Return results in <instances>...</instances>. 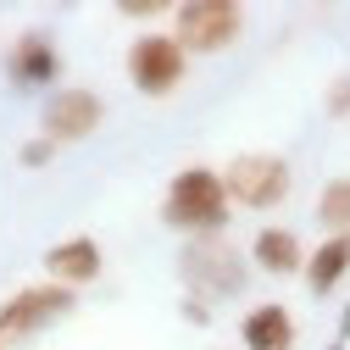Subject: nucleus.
<instances>
[{
  "label": "nucleus",
  "instance_id": "nucleus-1",
  "mask_svg": "<svg viewBox=\"0 0 350 350\" xmlns=\"http://www.w3.org/2000/svg\"><path fill=\"white\" fill-rule=\"evenodd\" d=\"M228 189L217 178V167H184L172 172V184L161 195V223L184 239H206V234H223L228 228Z\"/></svg>",
  "mask_w": 350,
  "mask_h": 350
},
{
  "label": "nucleus",
  "instance_id": "nucleus-2",
  "mask_svg": "<svg viewBox=\"0 0 350 350\" xmlns=\"http://www.w3.org/2000/svg\"><path fill=\"white\" fill-rule=\"evenodd\" d=\"M178 278L195 300H228L245 289L250 278V261L245 250H234L228 234H206V239H184V256H178Z\"/></svg>",
  "mask_w": 350,
  "mask_h": 350
},
{
  "label": "nucleus",
  "instance_id": "nucleus-3",
  "mask_svg": "<svg viewBox=\"0 0 350 350\" xmlns=\"http://www.w3.org/2000/svg\"><path fill=\"white\" fill-rule=\"evenodd\" d=\"M245 33V6L239 0H184L172 6V45L184 56H223Z\"/></svg>",
  "mask_w": 350,
  "mask_h": 350
},
{
  "label": "nucleus",
  "instance_id": "nucleus-4",
  "mask_svg": "<svg viewBox=\"0 0 350 350\" xmlns=\"http://www.w3.org/2000/svg\"><path fill=\"white\" fill-rule=\"evenodd\" d=\"M217 178H223V189H228V206L273 211L295 189V167L284 156H273V150H245V156H234L223 172H217Z\"/></svg>",
  "mask_w": 350,
  "mask_h": 350
},
{
  "label": "nucleus",
  "instance_id": "nucleus-5",
  "mask_svg": "<svg viewBox=\"0 0 350 350\" xmlns=\"http://www.w3.org/2000/svg\"><path fill=\"white\" fill-rule=\"evenodd\" d=\"M122 72L145 100H167V95L184 90L189 56L172 45V33H139L134 45H128V56H122Z\"/></svg>",
  "mask_w": 350,
  "mask_h": 350
},
{
  "label": "nucleus",
  "instance_id": "nucleus-6",
  "mask_svg": "<svg viewBox=\"0 0 350 350\" xmlns=\"http://www.w3.org/2000/svg\"><path fill=\"white\" fill-rule=\"evenodd\" d=\"M72 306H78V295L62 289V284H23L17 295L0 300V345H6V339H33V334H45L51 323L72 317Z\"/></svg>",
  "mask_w": 350,
  "mask_h": 350
},
{
  "label": "nucleus",
  "instance_id": "nucleus-7",
  "mask_svg": "<svg viewBox=\"0 0 350 350\" xmlns=\"http://www.w3.org/2000/svg\"><path fill=\"white\" fill-rule=\"evenodd\" d=\"M100 122H106V100L95 90H51L45 111H39V134L62 150V145H83Z\"/></svg>",
  "mask_w": 350,
  "mask_h": 350
},
{
  "label": "nucleus",
  "instance_id": "nucleus-8",
  "mask_svg": "<svg viewBox=\"0 0 350 350\" xmlns=\"http://www.w3.org/2000/svg\"><path fill=\"white\" fill-rule=\"evenodd\" d=\"M6 78H12V90H51V83L62 78L56 39L45 28H23L12 39V51H6Z\"/></svg>",
  "mask_w": 350,
  "mask_h": 350
},
{
  "label": "nucleus",
  "instance_id": "nucleus-9",
  "mask_svg": "<svg viewBox=\"0 0 350 350\" xmlns=\"http://www.w3.org/2000/svg\"><path fill=\"white\" fill-rule=\"evenodd\" d=\"M106 273V250H100V239L95 234H72V239H62V245H51L45 250V284H62V289H83V284H95Z\"/></svg>",
  "mask_w": 350,
  "mask_h": 350
},
{
  "label": "nucleus",
  "instance_id": "nucleus-10",
  "mask_svg": "<svg viewBox=\"0 0 350 350\" xmlns=\"http://www.w3.org/2000/svg\"><path fill=\"white\" fill-rule=\"evenodd\" d=\"M239 345L245 350H295V312L278 300H261L239 317Z\"/></svg>",
  "mask_w": 350,
  "mask_h": 350
},
{
  "label": "nucleus",
  "instance_id": "nucleus-11",
  "mask_svg": "<svg viewBox=\"0 0 350 350\" xmlns=\"http://www.w3.org/2000/svg\"><path fill=\"white\" fill-rule=\"evenodd\" d=\"M245 261L256 273H273V278H295L300 267H306V245L289 234V228H261L256 239H250V250H245Z\"/></svg>",
  "mask_w": 350,
  "mask_h": 350
},
{
  "label": "nucleus",
  "instance_id": "nucleus-12",
  "mask_svg": "<svg viewBox=\"0 0 350 350\" xmlns=\"http://www.w3.org/2000/svg\"><path fill=\"white\" fill-rule=\"evenodd\" d=\"M345 273H350V234H328L317 250H306L300 278H306V289H312V295H334Z\"/></svg>",
  "mask_w": 350,
  "mask_h": 350
},
{
  "label": "nucleus",
  "instance_id": "nucleus-13",
  "mask_svg": "<svg viewBox=\"0 0 350 350\" xmlns=\"http://www.w3.org/2000/svg\"><path fill=\"white\" fill-rule=\"evenodd\" d=\"M317 223H323L328 234H350V178L323 184V195H317Z\"/></svg>",
  "mask_w": 350,
  "mask_h": 350
},
{
  "label": "nucleus",
  "instance_id": "nucleus-14",
  "mask_svg": "<svg viewBox=\"0 0 350 350\" xmlns=\"http://www.w3.org/2000/svg\"><path fill=\"white\" fill-rule=\"evenodd\" d=\"M117 17L128 23H156V17H172L167 0H117Z\"/></svg>",
  "mask_w": 350,
  "mask_h": 350
},
{
  "label": "nucleus",
  "instance_id": "nucleus-15",
  "mask_svg": "<svg viewBox=\"0 0 350 350\" xmlns=\"http://www.w3.org/2000/svg\"><path fill=\"white\" fill-rule=\"evenodd\" d=\"M323 111H328L334 122H345V117H350V72L328 78V95H323Z\"/></svg>",
  "mask_w": 350,
  "mask_h": 350
},
{
  "label": "nucleus",
  "instance_id": "nucleus-16",
  "mask_svg": "<svg viewBox=\"0 0 350 350\" xmlns=\"http://www.w3.org/2000/svg\"><path fill=\"white\" fill-rule=\"evenodd\" d=\"M17 161H23V167H33V172H39V167H51V161H56V145H51V139H45V134H33V139H28V145H23V150H17Z\"/></svg>",
  "mask_w": 350,
  "mask_h": 350
},
{
  "label": "nucleus",
  "instance_id": "nucleus-17",
  "mask_svg": "<svg viewBox=\"0 0 350 350\" xmlns=\"http://www.w3.org/2000/svg\"><path fill=\"white\" fill-rule=\"evenodd\" d=\"M178 317H184V323H189V328H206V323H211V306H206V300H195V295H189V300H178Z\"/></svg>",
  "mask_w": 350,
  "mask_h": 350
},
{
  "label": "nucleus",
  "instance_id": "nucleus-18",
  "mask_svg": "<svg viewBox=\"0 0 350 350\" xmlns=\"http://www.w3.org/2000/svg\"><path fill=\"white\" fill-rule=\"evenodd\" d=\"M339 339H345V345H350V312H345V323H339Z\"/></svg>",
  "mask_w": 350,
  "mask_h": 350
},
{
  "label": "nucleus",
  "instance_id": "nucleus-19",
  "mask_svg": "<svg viewBox=\"0 0 350 350\" xmlns=\"http://www.w3.org/2000/svg\"><path fill=\"white\" fill-rule=\"evenodd\" d=\"M323 350H350V345H345V339H334V345H323Z\"/></svg>",
  "mask_w": 350,
  "mask_h": 350
},
{
  "label": "nucleus",
  "instance_id": "nucleus-20",
  "mask_svg": "<svg viewBox=\"0 0 350 350\" xmlns=\"http://www.w3.org/2000/svg\"><path fill=\"white\" fill-rule=\"evenodd\" d=\"M0 350H6V345H0Z\"/></svg>",
  "mask_w": 350,
  "mask_h": 350
}]
</instances>
